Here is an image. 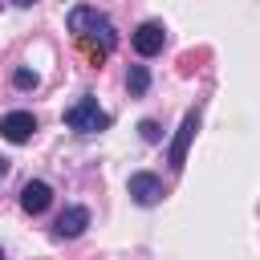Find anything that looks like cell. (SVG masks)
I'll return each mask as SVG.
<instances>
[{
    "label": "cell",
    "mask_w": 260,
    "mask_h": 260,
    "mask_svg": "<svg viewBox=\"0 0 260 260\" xmlns=\"http://www.w3.org/2000/svg\"><path fill=\"white\" fill-rule=\"evenodd\" d=\"M69 32L89 49V57H93V61L110 57V53H114V45H118L114 24H110L98 8H89V4H77V8L69 12Z\"/></svg>",
    "instance_id": "obj_1"
},
{
    "label": "cell",
    "mask_w": 260,
    "mask_h": 260,
    "mask_svg": "<svg viewBox=\"0 0 260 260\" xmlns=\"http://www.w3.org/2000/svg\"><path fill=\"white\" fill-rule=\"evenodd\" d=\"M49 203H53V187H49L45 179H28V183L20 187V207H24L28 215H41Z\"/></svg>",
    "instance_id": "obj_7"
},
{
    "label": "cell",
    "mask_w": 260,
    "mask_h": 260,
    "mask_svg": "<svg viewBox=\"0 0 260 260\" xmlns=\"http://www.w3.org/2000/svg\"><path fill=\"white\" fill-rule=\"evenodd\" d=\"M110 122H114V118H110V114L98 106V98H89V93L77 98V102L65 110V126L77 130V134H102V130H110Z\"/></svg>",
    "instance_id": "obj_2"
},
{
    "label": "cell",
    "mask_w": 260,
    "mask_h": 260,
    "mask_svg": "<svg viewBox=\"0 0 260 260\" xmlns=\"http://www.w3.org/2000/svg\"><path fill=\"white\" fill-rule=\"evenodd\" d=\"M37 81H41V77H37L32 69H16V73H12V85H16V89H37Z\"/></svg>",
    "instance_id": "obj_10"
},
{
    "label": "cell",
    "mask_w": 260,
    "mask_h": 260,
    "mask_svg": "<svg viewBox=\"0 0 260 260\" xmlns=\"http://www.w3.org/2000/svg\"><path fill=\"white\" fill-rule=\"evenodd\" d=\"M130 41H134V49H138L142 57H154V53H162V45H167V28H162L158 20H142Z\"/></svg>",
    "instance_id": "obj_4"
},
{
    "label": "cell",
    "mask_w": 260,
    "mask_h": 260,
    "mask_svg": "<svg viewBox=\"0 0 260 260\" xmlns=\"http://www.w3.org/2000/svg\"><path fill=\"white\" fill-rule=\"evenodd\" d=\"M126 85H130V93H146V85H150L146 65H134V69H130V77H126Z\"/></svg>",
    "instance_id": "obj_9"
},
{
    "label": "cell",
    "mask_w": 260,
    "mask_h": 260,
    "mask_svg": "<svg viewBox=\"0 0 260 260\" xmlns=\"http://www.w3.org/2000/svg\"><path fill=\"white\" fill-rule=\"evenodd\" d=\"M138 130H142V138H146V142H158V138H162V130H158V122H154V118H146Z\"/></svg>",
    "instance_id": "obj_11"
},
{
    "label": "cell",
    "mask_w": 260,
    "mask_h": 260,
    "mask_svg": "<svg viewBox=\"0 0 260 260\" xmlns=\"http://www.w3.org/2000/svg\"><path fill=\"white\" fill-rule=\"evenodd\" d=\"M195 130H199V110H187V114H183V126H179V134H175V142H171V167H175V171H183L187 146H191Z\"/></svg>",
    "instance_id": "obj_6"
},
{
    "label": "cell",
    "mask_w": 260,
    "mask_h": 260,
    "mask_svg": "<svg viewBox=\"0 0 260 260\" xmlns=\"http://www.w3.org/2000/svg\"><path fill=\"white\" fill-rule=\"evenodd\" d=\"M130 195H134V203H142V207H154V203L167 195V187H162V179H158V175H150V171H138V175H130Z\"/></svg>",
    "instance_id": "obj_3"
},
{
    "label": "cell",
    "mask_w": 260,
    "mask_h": 260,
    "mask_svg": "<svg viewBox=\"0 0 260 260\" xmlns=\"http://www.w3.org/2000/svg\"><path fill=\"white\" fill-rule=\"evenodd\" d=\"M12 4H16V8H28V4H37V0H12Z\"/></svg>",
    "instance_id": "obj_12"
},
{
    "label": "cell",
    "mask_w": 260,
    "mask_h": 260,
    "mask_svg": "<svg viewBox=\"0 0 260 260\" xmlns=\"http://www.w3.org/2000/svg\"><path fill=\"white\" fill-rule=\"evenodd\" d=\"M32 130H37V118L28 114V110H12V114H4L0 118V134L8 138V142H28L32 138Z\"/></svg>",
    "instance_id": "obj_5"
},
{
    "label": "cell",
    "mask_w": 260,
    "mask_h": 260,
    "mask_svg": "<svg viewBox=\"0 0 260 260\" xmlns=\"http://www.w3.org/2000/svg\"><path fill=\"white\" fill-rule=\"evenodd\" d=\"M4 171H8V158H0V179H4Z\"/></svg>",
    "instance_id": "obj_13"
},
{
    "label": "cell",
    "mask_w": 260,
    "mask_h": 260,
    "mask_svg": "<svg viewBox=\"0 0 260 260\" xmlns=\"http://www.w3.org/2000/svg\"><path fill=\"white\" fill-rule=\"evenodd\" d=\"M89 228V211L85 207H65L61 215H57V236L61 240H73V236H81Z\"/></svg>",
    "instance_id": "obj_8"
},
{
    "label": "cell",
    "mask_w": 260,
    "mask_h": 260,
    "mask_svg": "<svg viewBox=\"0 0 260 260\" xmlns=\"http://www.w3.org/2000/svg\"><path fill=\"white\" fill-rule=\"evenodd\" d=\"M0 260H4V252H0Z\"/></svg>",
    "instance_id": "obj_14"
}]
</instances>
